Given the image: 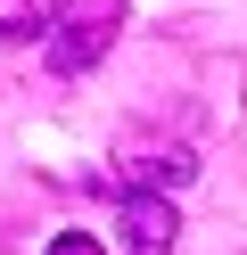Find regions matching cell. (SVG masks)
<instances>
[{"mask_svg": "<svg viewBox=\"0 0 247 255\" xmlns=\"http://www.w3.org/2000/svg\"><path fill=\"white\" fill-rule=\"evenodd\" d=\"M115 33H124V0H58V25H49V41H41V66L49 74H91Z\"/></svg>", "mask_w": 247, "mask_h": 255, "instance_id": "1", "label": "cell"}, {"mask_svg": "<svg viewBox=\"0 0 247 255\" xmlns=\"http://www.w3.org/2000/svg\"><path fill=\"white\" fill-rule=\"evenodd\" d=\"M198 181V156L181 148H140V156H124V173H99V189L107 198H173V189H190Z\"/></svg>", "mask_w": 247, "mask_h": 255, "instance_id": "2", "label": "cell"}, {"mask_svg": "<svg viewBox=\"0 0 247 255\" xmlns=\"http://www.w3.org/2000/svg\"><path fill=\"white\" fill-rule=\"evenodd\" d=\"M115 214H124V247H132V255H165V247L181 239L173 198H115Z\"/></svg>", "mask_w": 247, "mask_h": 255, "instance_id": "3", "label": "cell"}, {"mask_svg": "<svg viewBox=\"0 0 247 255\" xmlns=\"http://www.w3.org/2000/svg\"><path fill=\"white\" fill-rule=\"evenodd\" d=\"M49 25H58V0H8L0 8V41H33Z\"/></svg>", "mask_w": 247, "mask_h": 255, "instance_id": "4", "label": "cell"}, {"mask_svg": "<svg viewBox=\"0 0 247 255\" xmlns=\"http://www.w3.org/2000/svg\"><path fill=\"white\" fill-rule=\"evenodd\" d=\"M49 255H107V247H99L91 231H58V239H49Z\"/></svg>", "mask_w": 247, "mask_h": 255, "instance_id": "5", "label": "cell"}]
</instances>
